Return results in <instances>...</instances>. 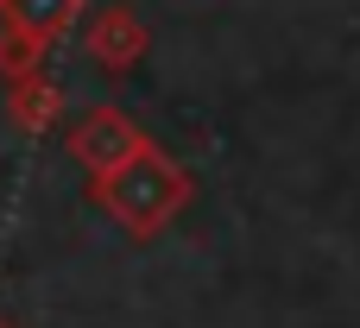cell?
<instances>
[{"label": "cell", "instance_id": "obj_1", "mask_svg": "<svg viewBox=\"0 0 360 328\" xmlns=\"http://www.w3.org/2000/svg\"><path fill=\"white\" fill-rule=\"evenodd\" d=\"M89 196L133 234V240H158L184 209H190V196H196V177L171 158V152H158V145H146V152H133L120 171H108V177H89Z\"/></svg>", "mask_w": 360, "mask_h": 328}, {"label": "cell", "instance_id": "obj_2", "mask_svg": "<svg viewBox=\"0 0 360 328\" xmlns=\"http://www.w3.org/2000/svg\"><path fill=\"white\" fill-rule=\"evenodd\" d=\"M152 145V133L127 114V107H82L70 126H63V152L89 171V177H108V171H120L133 152H146Z\"/></svg>", "mask_w": 360, "mask_h": 328}, {"label": "cell", "instance_id": "obj_3", "mask_svg": "<svg viewBox=\"0 0 360 328\" xmlns=\"http://www.w3.org/2000/svg\"><path fill=\"white\" fill-rule=\"evenodd\" d=\"M146 51H152V25H146L133 6H101V13L82 19V57H89L95 70L127 76V70L146 63Z\"/></svg>", "mask_w": 360, "mask_h": 328}, {"label": "cell", "instance_id": "obj_4", "mask_svg": "<svg viewBox=\"0 0 360 328\" xmlns=\"http://www.w3.org/2000/svg\"><path fill=\"white\" fill-rule=\"evenodd\" d=\"M6 120H13L19 133H51V126L63 120V88H57V76H44V70L13 76V82H6Z\"/></svg>", "mask_w": 360, "mask_h": 328}, {"label": "cell", "instance_id": "obj_5", "mask_svg": "<svg viewBox=\"0 0 360 328\" xmlns=\"http://www.w3.org/2000/svg\"><path fill=\"white\" fill-rule=\"evenodd\" d=\"M82 6H89V0H6V19L25 25L32 38L57 44V38H70V32L82 25Z\"/></svg>", "mask_w": 360, "mask_h": 328}, {"label": "cell", "instance_id": "obj_6", "mask_svg": "<svg viewBox=\"0 0 360 328\" xmlns=\"http://www.w3.org/2000/svg\"><path fill=\"white\" fill-rule=\"evenodd\" d=\"M44 38H32L25 25H13L6 13H0V76L13 82V76H32V70H44Z\"/></svg>", "mask_w": 360, "mask_h": 328}, {"label": "cell", "instance_id": "obj_7", "mask_svg": "<svg viewBox=\"0 0 360 328\" xmlns=\"http://www.w3.org/2000/svg\"><path fill=\"white\" fill-rule=\"evenodd\" d=\"M0 328H19V322H6V316H0Z\"/></svg>", "mask_w": 360, "mask_h": 328}, {"label": "cell", "instance_id": "obj_8", "mask_svg": "<svg viewBox=\"0 0 360 328\" xmlns=\"http://www.w3.org/2000/svg\"><path fill=\"white\" fill-rule=\"evenodd\" d=\"M0 13H6V0H0Z\"/></svg>", "mask_w": 360, "mask_h": 328}]
</instances>
